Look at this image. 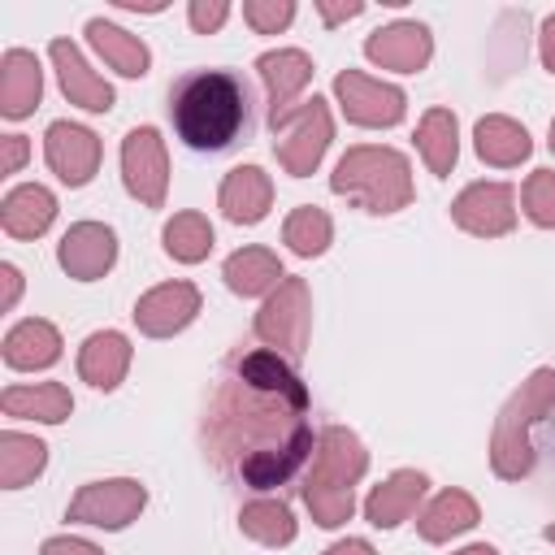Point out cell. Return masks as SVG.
Returning <instances> with one entry per match:
<instances>
[{"mask_svg":"<svg viewBox=\"0 0 555 555\" xmlns=\"http://www.w3.org/2000/svg\"><path fill=\"white\" fill-rule=\"evenodd\" d=\"M208 460L247 490L286 486L317 451L308 386L286 356L260 347L230 364L204 412Z\"/></svg>","mask_w":555,"mask_h":555,"instance_id":"1","label":"cell"},{"mask_svg":"<svg viewBox=\"0 0 555 555\" xmlns=\"http://www.w3.org/2000/svg\"><path fill=\"white\" fill-rule=\"evenodd\" d=\"M247 82L230 69H191L169 87V117L186 147L221 152L247 130Z\"/></svg>","mask_w":555,"mask_h":555,"instance_id":"2","label":"cell"},{"mask_svg":"<svg viewBox=\"0 0 555 555\" xmlns=\"http://www.w3.org/2000/svg\"><path fill=\"white\" fill-rule=\"evenodd\" d=\"M369 473V451L364 442L343 429L330 425L317 438V455H312V473L304 481V503L312 512V520L321 529H338L351 520L356 512V481Z\"/></svg>","mask_w":555,"mask_h":555,"instance_id":"3","label":"cell"},{"mask_svg":"<svg viewBox=\"0 0 555 555\" xmlns=\"http://www.w3.org/2000/svg\"><path fill=\"white\" fill-rule=\"evenodd\" d=\"M330 186L334 195H347L356 208L364 212H399L412 204V165L403 152L395 147H373V143H360V147H347L330 173Z\"/></svg>","mask_w":555,"mask_h":555,"instance_id":"4","label":"cell"},{"mask_svg":"<svg viewBox=\"0 0 555 555\" xmlns=\"http://www.w3.org/2000/svg\"><path fill=\"white\" fill-rule=\"evenodd\" d=\"M555 408V373L551 369H533L520 390L503 403V412L494 416V434H490V468L503 481H520L533 468V442L529 429Z\"/></svg>","mask_w":555,"mask_h":555,"instance_id":"5","label":"cell"},{"mask_svg":"<svg viewBox=\"0 0 555 555\" xmlns=\"http://www.w3.org/2000/svg\"><path fill=\"white\" fill-rule=\"evenodd\" d=\"M269 130L278 134V139H273L278 165H282L291 178H308V173L321 165V156H325V147H330V139H334V117H330V104H325L321 95H312V100H304L299 108H291L282 121H273Z\"/></svg>","mask_w":555,"mask_h":555,"instance_id":"6","label":"cell"},{"mask_svg":"<svg viewBox=\"0 0 555 555\" xmlns=\"http://www.w3.org/2000/svg\"><path fill=\"white\" fill-rule=\"evenodd\" d=\"M251 330L269 351L286 356V360H299L308 351V334H312V291H308V282L304 278H286L260 304Z\"/></svg>","mask_w":555,"mask_h":555,"instance_id":"7","label":"cell"},{"mask_svg":"<svg viewBox=\"0 0 555 555\" xmlns=\"http://www.w3.org/2000/svg\"><path fill=\"white\" fill-rule=\"evenodd\" d=\"M143 503H147V490H143V481H134V477L87 481V486L69 499L65 520H74V525H95V529H126L130 520H139Z\"/></svg>","mask_w":555,"mask_h":555,"instance_id":"8","label":"cell"},{"mask_svg":"<svg viewBox=\"0 0 555 555\" xmlns=\"http://www.w3.org/2000/svg\"><path fill=\"white\" fill-rule=\"evenodd\" d=\"M121 178H126V191L147 204V208H160L165 204V191H169V152H165V139L156 126H134L126 130L121 139Z\"/></svg>","mask_w":555,"mask_h":555,"instance_id":"9","label":"cell"},{"mask_svg":"<svg viewBox=\"0 0 555 555\" xmlns=\"http://www.w3.org/2000/svg\"><path fill=\"white\" fill-rule=\"evenodd\" d=\"M334 95H338L347 121H356V126H395L408 113V95L395 82L369 78L360 69H343L334 78Z\"/></svg>","mask_w":555,"mask_h":555,"instance_id":"10","label":"cell"},{"mask_svg":"<svg viewBox=\"0 0 555 555\" xmlns=\"http://www.w3.org/2000/svg\"><path fill=\"white\" fill-rule=\"evenodd\" d=\"M451 221L477 238H503L516 225V195L507 182H473L455 195Z\"/></svg>","mask_w":555,"mask_h":555,"instance_id":"11","label":"cell"},{"mask_svg":"<svg viewBox=\"0 0 555 555\" xmlns=\"http://www.w3.org/2000/svg\"><path fill=\"white\" fill-rule=\"evenodd\" d=\"M43 156L65 186H87L100 169V139L78 121H52L43 134Z\"/></svg>","mask_w":555,"mask_h":555,"instance_id":"12","label":"cell"},{"mask_svg":"<svg viewBox=\"0 0 555 555\" xmlns=\"http://www.w3.org/2000/svg\"><path fill=\"white\" fill-rule=\"evenodd\" d=\"M199 312V291L195 282H160L147 295H139L134 304V325L147 338H173L178 330H186Z\"/></svg>","mask_w":555,"mask_h":555,"instance_id":"13","label":"cell"},{"mask_svg":"<svg viewBox=\"0 0 555 555\" xmlns=\"http://www.w3.org/2000/svg\"><path fill=\"white\" fill-rule=\"evenodd\" d=\"M364 56L382 69H395V74H416L429 65L434 56V35L425 22H390V26H377L369 39H364Z\"/></svg>","mask_w":555,"mask_h":555,"instance_id":"14","label":"cell"},{"mask_svg":"<svg viewBox=\"0 0 555 555\" xmlns=\"http://www.w3.org/2000/svg\"><path fill=\"white\" fill-rule=\"evenodd\" d=\"M56 260L69 278L78 282H95L113 269L117 260V234L104 225V221H74L65 234H61V247H56Z\"/></svg>","mask_w":555,"mask_h":555,"instance_id":"15","label":"cell"},{"mask_svg":"<svg viewBox=\"0 0 555 555\" xmlns=\"http://www.w3.org/2000/svg\"><path fill=\"white\" fill-rule=\"evenodd\" d=\"M256 74L269 91V126H273L291 113L295 95L312 82V56L299 52V48H273V52L256 56Z\"/></svg>","mask_w":555,"mask_h":555,"instance_id":"16","label":"cell"},{"mask_svg":"<svg viewBox=\"0 0 555 555\" xmlns=\"http://www.w3.org/2000/svg\"><path fill=\"white\" fill-rule=\"evenodd\" d=\"M48 56H52V65H56V82H61V91H65V100L69 104H78V108H87V113H108L113 108V87L82 61V52L69 43V39H52L48 43Z\"/></svg>","mask_w":555,"mask_h":555,"instance_id":"17","label":"cell"},{"mask_svg":"<svg viewBox=\"0 0 555 555\" xmlns=\"http://www.w3.org/2000/svg\"><path fill=\"white\" fill-rule=\"evenodd\" d=\"M273 204V182L260 165H234L225 178H221V191H217V208L225 212V221L234 225H256Z\"/></svg>","mask_w":555,"mask_h":555,"instance_id":"18","label":"cell"},{"mask_svg":"<svg viewBox=\"0 0 555 555\" xmlns=\"http://www.w3.org/2000/svg\"><path fill=\"white\" fill-rule=\"evenodd\" d=\"M425 490H429V477H425V473L399 468V473H390L382 486L369 490V499H364V520H369L373 529H395V525H403V520L416 512V503L425 499Z\"/></svg>","mask_w":555,"mask_h":555,"instance_id":"19","label":"cell"},{"mask_svg":"<svg viewBox=\"0 0 555 555\" xmlns=\"http://www.w3.org/2000/svg\"><path fill=\"white\" fill-rule=\"evenodd\" d=\"M39 95H43V69H39L35 52L9 48L0 56V113L9 121L30 117L39 108Z\"/></svg>","mask_w":555,"mask_h":555,"instance_id":"20","label":"cell"},{"mask_svg":"<svg viewBox=\"0 0 555 555\" xmlns=\"http://www.w3.org/2000/svg\"><path fill=\"white\" fill-rule=\"evenodd\" d=\"M130 369V338L117 330H95L78 347V377L95 390H117Z\"/></svg>","mask_w":555,"mask_h":555,"instance_id":"21","label":"cell"},{"mask_svg":"<svg viewBox=\"0 0 555 555\" xmlns=\"http://www.w3.org/2000/svg\"><path fill=\"white\" fill-rule=\"evenodd\" d=\"M52 217H56V195L48 186H39V182L13 186L4 195V204H0V225L13 238H39L52 225Z\"/></svg>","mask_w":555,"mask_h":555,"instance_id":"22","label":"cell"},{"mask_svg":"<svg viewBox=\"0 0 555 555\" xmlns=\"http://www.w3.org/2000/svg\"><path fill=\"white\" fill-rule=\"evenodd\" d=\"M221 278H225V286H230L234 295H243V299H251V295H273V291L286 282L282 260H278V251H269V247H238L234 256H225Z\"/></svg>","mask_w":555,"mask_h":555,"instance_id":"23","label":"cell"},{"mask_svg":"<svg viewBox=\"0 0 555 555\" xmlns=\"http://www.w3.org/2000/svg\"><path fill=\"white\" fill-rule=\"evenodd\" d=\"M61 360V334L52 321L43 317H30V321H17L9 334H4V364L9 369H22V373H35V369H48Z\"/></svg>","mask_w":555,"mask_h":555,"instance_id":"24","label":"cell"},{"mask_svg":"<svg viewBox=\"0 0 555 555\" xmlns=\"http://www.w3.org/2000/svg\"><path fill=\"white\" fill-rule=\"evenodd\" d=\"M473 147H477V156H481L486 165H494V169H512V165H520V160L533 152V139H529V130H525L520 121L490 113V117L477 121V130H473Z\"/></svg>","mask_w":555,"mask_h":555,"instance_id":"25","label":"cell"},{"mask_svg":"<svg viewBox=\"0 0 555 555\" xmlns=\"http://www.w3.org/2000/svg\"><path fill=\"white\" fill-rule=\"evenodd\" d=\"M4 416H22V421H43V425H61L74 412V395L61 382H35V386H9L0 395Z\"/></svg>","mask_w":555,"mask_h":555,"instance_id":"26","label":"cell"},{"mask_svg":"<svg viewBox=\"0 0 555 555\" xmlns=\"http://www.w3.org/2000/svg\"><path fill=\"white\" fill-rule=\"evenodd\" d=\"M87 39H91V48L108 61V69H117L121 78H143L147 65H152L147 43H143L139 35H130V30L113 26V22H104V17H91V22H87Z\"/></svg>","mask_w":555,"mask_h":555,"instance_id":"27","label":"cell"},{"mask_svg":"<svg viewBox=\"0 0 555 555\" xmlns=\"http://www.w3.org/2000/svg\"><path fill=\"white\" fill-rule=\"evenodd\" d=\"M416 147L429 165V173L447 178L455 169V156H460V121L451 108H429L416 126Z\"/></svg>","mask_w":555,"mask_h":555,"instance_id":"28","label":"cell"},{"mask_svg":"<svg viewBox=\"0 0 555 555\" xmlns=\"http://www.w3.org/2000/svg\"><path fill=\"white\" fill-rule=\"evenodd\" d=\"M477 520H481V512H477L473 494H464V490H442V494L421 512L416 529H421L425 542H451L455 533L473 529Z\"/></svg>","mask_w":555,"mask_h":555,"instance_id":"29","label":"cell"},{"mask_svg":"<svg viewBox=\"0 0 555 555\" xmlns=\"http://www.w3.org/2000/svg\"><path fill=\"white\" fill-rule=\"evenodd\" d=\"M48 464V447L35 434H17L4 429L0 434V486L4 490H22L26 481H35Z\"/></svg>","mask_w":555,"mask_h":555,"instance_id":"30","label":"cell"},{"mask_svg":"<svg viewBox=\"0 0 555 555\" xmlns=\"http://www.w3.org/2000/svg\"><path fill=\"white\" fill-rule=\"evenodd\" d=\"M238 529L260 546H291L295 542V516L282 499H251L238 512Z\"/></svg>","mask_w":555,"mask_h":555,"instance_id":"31","label":"cell"},{"mask_svg":"<svg viewBox=\"0 0 555 555\" xmlns=\"http://www.w3.org/2000/svg\"><path fill=\"white\" fill-rule=\"evenodd\" d=\"M282 243L295 251V256H321L330 243H334V221L325 208L317 204H299L286 225H282Z\"/></svg>","mask_w":555,"mask_h":555,"instance_id":"32","label":"cell"},{"mask_svg":"<svg viewBox=\"0 0 555 555\" xmlns=\"http://www.w3.org/2000/svg\"><path fill=\"white\" fill-rule=\"evenodd\" d=\"M165 251L182 264H199L208 251H212V225L204 212H178L165 221Z\"/></svg>","mask_w":555,"mask_h":555,"instance_id":"33","label":"cell"},{"mask_svg":"<svg viewBox=\"0 0 555 555\" xmlns=\"http://www.w3.org/2000/svg\"><path fill=\"white\" fill-rule=\"evenodd\" d=\"M520 199H525V217H529L533 225L555 230V169H533V173L525 178Z\"/></svg>","mask_w":555,"mask_h":555,"instance_id":"34","label":"cell"},{"mask_svg":"<svg viewBox=\"0 0 555 555\" xmlns=\"http://www.w3.org/2000/svg\"><path fill=\"white\" fill-rule=\"evenodd\" d=\"M243 22L256 35H278L295 22V4L291 0H243Z\"/></svg>","mask_w":555,"mask_h":555,"instance_id":"35","label":"cell"},{"mask_svg":"<svg viewBox=\"0 0 555 555\" xmlns=\"http://www.w3.org/2000/svg\"><path fill=\"white\" fill-rule=\"evenodd\" d=\"M186 17H191V26H195L199 35H212V30L230 17V4H225V0H191Z\"/></svg>","mask_w":555,"mask_h":555,"instance_id":"36","label":"cell"},{"mask_svg":"<svg viewBox=\"0 0 555 555\" xmlns=\"http://www.w3.org/2000/svg\"><path fill=\"white\" fill-rule=\"evenodd\" d=\"M39 555H104L95 542H87V538H48L43 546H39Z\"/></svg>","mask_w":555,"mask_h":555,"instance_id":"37","label":"cell"},{"mask_svg":"<svg viewBox=\"0 0 555 555\" xmlns=\"http://www.w3.org/2000/svg\"><path fill=\"white\" fill-rule=\"evenodd\" d=\"M30 156V143L22 134H4V156H0V173H17Z\"/></svg>","mask_w":555,"mask_h":555,"instance_id":"38","label":"cell"},{"mask_svg":"<svg viewBox=\"0 0 555 555\" xmlns=\"http://www.w3.org/2000/svg\"><path fill=\"white\" fill-rule=\"evenodd\" d=\"M317 13H321L330 26H338V22L360 17V13H364V4H360V0H351V4H330V0H317Z\"/></svg>","mask_w":555,"mask_h":555,"instance_id":"39","label":"cell"},{"mask_svg":"<svg viewBox=\"0 0 555 555\" xmlns=\"http://www.w3.org/2000/svg\"><path fill=\"white\" fill-rule=\"evenodd\" d=\"M538 52H542V65H546V74H555V13L542 22V30H538Z\"/></svg>","mask_w":555,"mask_h":555,"instance_id":"40","label":"cell"},{"mask_svg":"<svg viewBox=\"0 0 555 555\" xmlns=\"http://www.w3.org/2000/svg\"><path fill=\"white\" fill-rule=\"evenodd\" d=\"M0 278H4V299H0V308L9 312V308L17 304V295H22V273H17V264H0Z\"/></svg>","mask_w":555,"mask_h":555,"instance_id":"41","label":"cell"},{"mask_svg":"<svg viewBox=\"0 0 555 555\" xmlns=\"http://www.w3.org/2000/svg\"><path fill=\"white\" fill-rule=\"evenodd\" d=\"M325 555H377V551H373V542H364V538H343V542H334Z\"/></svg>","mask_w":555,"mask_h":555,"instance_id":"42","label":"cell"},{"mask_svg":"<svg viewBox=\"0 0 555 555\" xmlns=\"http://www.w3.org/2000/svg\"><path fill=\"white\" fill-rule=\"evenodd\" d=\"M455 555H499V551L486 546V542H473V546H464V551H455Z\"/></svg>","mask_w":555,"mask_h":555,"instance_id":"43","label":"cell"},{"mask_svg":"<svg viewBox=\"0 0 555 555\" xmlns=\"http://www.w3.org/2000/svg\"><path fill=\"white\" fill-rule=\"evenodd\" d=\"M542 538H546V542H555V525H546V529H542Z\"/></svg>","mask_w":555,"mask_h":555,"instance_id":"44","label":"cell"},{"mask_svg":"<svg viewBox=\"0 0 555 555\" xmlns=\"http://www.w3.org/2000/svg\"><path fill=\"white\" fill-rule=\"evenodd\" d=\"M546 143H551V152H555V117H551V139H546Z\"/></svg>","mask_w":555,"mask_h":555,"instance_id":"45","label":"cell"}]
</instances>
